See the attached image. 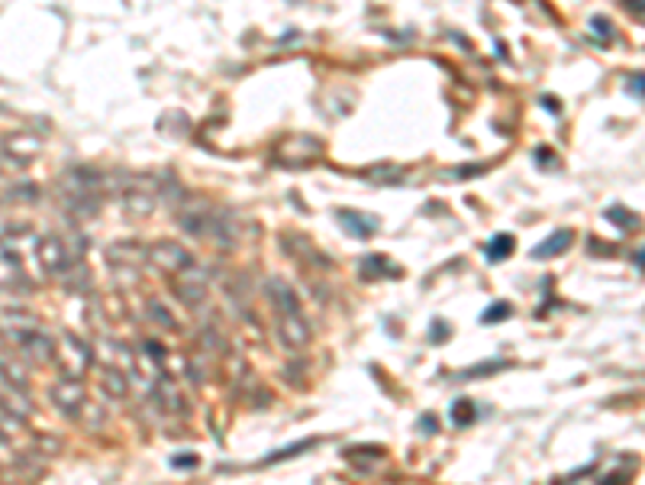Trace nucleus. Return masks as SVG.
Segmentation results:
<instances>
[{
    "mask_svg": "<svg viewBox=\"0 0 645 485\" xmlns=\"http://www.w3.org/2000/svg\"><path fill=\"white\" fill-rule=\"evenodd\" d=\"M171 466H175V469H194L197 457H194V453H177V457L171 459Z\"/></svg>",
    "mask_w": 645,
    "mask_h": 485,
    "instance_id": "27",
    "label": "nucleus"
},
{
    "mask_svg": "<svg viewBox=\"0 0 645 485\" xmlns=\"http://www.w3.org/2000/svg\"><path fill=\"white\" fill-rule=\"evenodd\" d=\"M7 337L13 340V346H17V356H23L27 362H33V366H49V362L55 360V343L45 337L39 327H13V330H7Z\"/></svg>",
    "mask_w": 645,
    "mask_h": 485,
    "instance_id": "1",
    "label": "nucleus"
},
{
    "mask_svg": "<svg viewBox=\"0 0 645 485\" xmlns=\"http://www.w3.org/2000/svg\"><path fill=\"white\" fill-rule=\"evenodd\" d=\"M0 378L4 386L13 392H27V372L20 369V362L13 360V353H0Z\"/></svg>",
    "mask_w": 645,
    "mask_h": 485,
    "instance_id": "15",
    "label": "nucleus"
},
{
    "mask_svg": "<svg viewBox=\"0 0 645 485\" xmlns=\"http://www.w3.org/2000/svg\"><path fill=\"white\" fill-rule=\"evenodd\" d=\"M591 246H597V250H591L594 256H613V252H617V246H613V242H607V246H603V242L591 240Z\"/></svg>",
    "mask_w": 645,
    "mask_h": 485,
    "instance_id": "28",
    "label": "nucleus"
},
{
    "mask_svg": "<svg viewBox=\"0 0 645 485\" xmlns=\"http://www.w3.org/2000/svg\"><path fill=\"white\" fill-rule=\"evenodd\" d=\"M220 211L210 204V201H187L181 211H177V224L181 230L191 236H213L216 224H220Z\"/></svg>",
    "mask_w": 645,
    "mask_h": 485,
    "instance_id": "3",
    "label": "nucleus"
},
{
    "mask_svg": "<svg viewBox=\"0 0 645 485\" xmlns=\"http://www.w3.org/2000/svg\"><path fill=\"white\" fill-rule=\"evenodd\" d=\"M633 262H636V269L642 272V250H636V256H633Z\"/></svg>",
    "mask_w": 645,
    "mask_h": 485,
    "instance_id": "33",
    "label": "nucleus"
},
{
    "mask_svg": "<svg viewBox=\"0 0 645 485\" xmlns=\"http://www.w3.org/2000/svg\"><path fill=\"white\" fill-rule=\"evenodd\" d=\"M475 417H477V404L475 402H468V398H459V402L452 404V424H455V427H468Z\"/></svg>",
    "mask_w": 645,
    "mask_h": 485,
    "instance_id": "18",
    "label": "nucleus"
},
{
    "mask_svg": "<svg viewBox=\"0 0 645 485\" xmlns=\"http://www.w3.org/2000/svg\"><path fill=\"white\" fill-rule=\"evenodd\" d=\"M626 7L629 10L636 7V17H642V0H626Z\"/></svg>",
    "mask_w": 645,
    "mask_h": 485,
    "instance_id": "32",
    "label": "nucleus"
},
{
    "mask_svg": "<svg viewBox=\"0 0 645 485\" xmlns=\"http://www.w3.org/2000/svg\"><path fill=\"white\" fill-rule=\"evenodd\" d=\"M155 188H142V181H130L123 188V198H120V204H123V211L130 217H149L152 211H155Z\"/></svg>",
    "mask_w": 645,
    "mask_h": 485,
    "instance_id": "8",
    "label": "nucleus"
},
{
    "mask_svg": "<svg viewBox=\"0 0 645 485\" xmlns=\"http://www.w3.org/2000/svg\"><path fill=\"white\" fill-rule=\"evenodd\" d=\"M52 402L55 408L65 414V417H81L84 411V404H88V392H84V382L78 376H62L59 382L52 386Z\"/></svg>",
    "mask_w": 645,
    "mask_h": 485,
    "instance_id": "4",
    "label": "nucleus"
},
{
    "mask_svg": "<svg viewBox=\"0 0 645 485\" xmlns=\"http://www.w3.org/2000/svg\"><path fill=\"white\" fill-rule=\"evenodd\" d=\"M4 443H7V433H4V431H0V447H4Z\"/></svg>",
    "mask_w": 645,
    "mask_h": 485,
    "instance_id": "34",
    "label": "nucleus"
},
{
    "mask_svg": "<svg viewBox=\"0 0 645 485\" xmlns=\"http://www.w3.org/2000/svg\"><path fill=\"white\" fill-rule=\"evenodd\" d=\"M507 362L504 360H491V362H481V366H471L465 369V372H459V378L465 382V378H475V376H487V372H500Z\"/></svg>",
    "mask_w": 645,
    "mask_h": 485,
    "instance_id": "22",
    "label": "nucleus"
},
{
    "mask_svg": "<svg viewBox=\"0 0 645 485\" xmlns=\"http://www.w3.org/2000/svg\"><path fill=\"white\" fill-rule=\"evenodd\" d=\"M513 314V307L510 305H504V301H497V305H491L481 314V323H494V321H507V317Z\"/></svg>",
    "mask_w": 645,
    "mask_h": 485,
    "instance_id": "23",
    "label": "nucleus"
},
{
    "mask_svg": "<svg viewBox=\"0 0 645 485\" xmlns=\"http://www.w3.org/2000/svg\"><path fill=\"white\" fill-rule=\"evenodd\" d=\"M4 153L17 162V165H27V162H33L35 155L43 153V143L33 133H10L4 136Z\"/></svg>",
    "mask_w": 645,
    "mask_h": 485,
    "instance_id": "9",
    "label": "nucleus"
},
{
    "mask_svg": "<svg viewBox=\"0 0 645 485\" xmlns=\"http://www.w3.org/2000/svg\"><path fill=\"white\" fill-rule=\"evenodd\" d=\"M78 259L75 250H71V242L62 240V236H43V240H35V262H39V269L49 272V275H59V272H68L71 262Z\"/></svg>",
    "mask_w": 645,
    "mask_h": 485,
    "instance_id": "2",
    "label": "nucleus"
},
{
    "mask_svg": "<svg viewBox=\"0 0 645 485\" xmlns=\"http://www.w3.org/2000/svg\"><path fill=\"white\" fill-rule=\"evenodd\" d=\"M0 288H7V291H13V288H27L20 256L17 252H10V250L0 252Z\"/></svg>",
    "mask_w": 645,
    "mask_h": 485,
    "instance_id": "13",
    "label": "nucleus"
},
{
    "mask_svg": "<svg viewBox=\"0 0 645 485\" xmlns=\"http://www.w3.org/2000/svg\"><path fill=\"white\" fill-rule=\"evenodd\" d=\"M149 314L155 317V321L161 323V327H165V330H175L177 323H175V317L169 314V311H165V307H161V301H149Z\"/></svg>",
    "mask_w": 645,
    "mask_h": 485,
    "instance_id": "24",
    "label": "nucleus"
},
{
    "mask_svg": "<svg viewBox=\"0 0 645 485\" xmlns=\"http://www.w3.org/2000/svg\"><path fill=\"white\" fill-rule=\"evenodd\" d=\"M571 242H575V234L562 227V230H555V234L548 236V240H542L539 246L532 250V259H552V256H562V252H565Z\"/></svg>",
    "mask_w": 645,
    "mask_h": 485,
    "instance_id": "14",
    "label": "nucleus"
},
{
    "mask_svg": "<svg viewBox=\"0 0 645 485\" xmlns=\"http://www.w3.org/2000/svg\"><path fill=\"white\" fill-rule=\"evenodd\" d=\"M278 337H281V343L287 350H303L310 343V337H313V330H310V323L301 317V311H291V314H281V321H278Z\"/></svg>",
    "mask_w": 645,
    "mask_h": 485,
    "instance_id": "7",
    "label": "nucleus"
},
{
    "mask_svg": "<svg viewBox=\"0 0 645 485\" xmlns=\"http://www.w3.org/2000/svg\"><path fill=\"white\" fill-rule=\"evenodd\" d=\"M362 275L365 279H397L400 269L384 256H368V259H362Z\"/></svg>",
    "mask_w": 645,
    "mask_h": 485,
    "instance_id": "16",
    "label": "nucleus"
},
{
    "mask_svg": "<svg viewBox=\"0 0 645 485\" xmlns=\"http://www.w3.org/2000/svg\"><path fill=\"white\" fill-rule=\"evenodd\" d=\"M420 427H423V433H436V417H423Z\"/></svg>",
    "mask_w": 645,
    "mask_h": 485,
    "instance_id": "31",
    "label": "nucleus"
},
{
    "mask_svg": "<svg viewBox=\"0 0 645 485\" xmlns=\"http://www.w3.org/2000/svg\"><path fill=\"white\" fill-rule=\"evenodd\" d=\"M10 201H23V204H33V201H39V185H33V181H20V185H13V188L7 191Z\"/></svg>",
    "mask_w": 645,
    "mask_h": 485,
    "instance_id": "21",
    "label": "nucleus"
},
{
    "mask_svg": "<svg viewBox=\"0 0 645 485\" xmlns=\"http://www.w3.org/2000/svg\"><path fill=\"white\" fill-rule=\"evenodd\" d=\"M629 91H633V98H642V75H633V78H629Z\"/></svg>",
    "mask_w": 645,
    "mask_h": 485,
    "instance_id": "29",
    "label": "nucleus"
},
{
    "mask_svg": "<svg viewBox=\"0 0 645 485\" xmlns=\"http://www.w3.org/2000/svg\"><path fill=\"white\" fill-rule=\"evenodd\" d=\"M149 259H152V266L159 272H165V275H177V272H185V269H191L194 266V256L181 246V242H155L149 250Z\"/></svg>",
    "mask_w": 645,
    "mask_h": 485,
    "instance_id": "5",
    "label": "nucleus"
},
{
    "mask_svg": "<svg viewBox=\"0 0 645 485\" xmlns=\"http://www.w3.org/2000/svg\"><path fill=\"white\" fill-rule=\"evenodd\" d=\"M591 23H594V29H597V33H603V36H613L610 23H603V20H597V17H594Z\"/></svg>",
    "mask_w": 645,
    "mask_h": 485,
    "instance_id": "30",
    "label": "nucleus"
},
{
    "mask_svg": "<svg viewBox=\"0 0 645 485\" xmlns=\"http://www.w3.org/2000/svg\"><path fill=\"white\" fill-rule=\"evenodd\" d=\"M607 220H613L619 230H636V227H639V217L633 214V211H626L623 204L607 207Z\"/></svg>",
    "mask_w": 645,
    "mask_h": 485,
    "instance_id": "20",
    "label": "nucleus"
},
{
    "mask_svg": "<svg viewBox=\"0 0 645 485\" xmlns=\"http://www.w3.org/2000/svg\"><path fill=\"white\" fill-rule=\"evenodd\" d=\"M171 291H175V298L181 305L194 307V305H201V301H207V279L191 266V269L171 275Z\"/></svg>",
    "mask_w": 645,
    "mask_h": 485,
    "instance_id": "6",
    "label": "nucleus"
},
{
    "mask_svg": "<svg viewBox=\"0 0 645 485\" xmlns=\"http://www.w3.org/2000/svg\"><path fill=\"white\" fill-rule=\"evenodd\" d=\"M100 386H104L106 395L114 398H123L126 395V378L120 369H104V378H100Z\"/></svg>",
    "mask_w": 645,
    "mask_h": 485,
    "instance_id": "19",
    "label": "nucleus"
},
{
    "mask_svg": "<svg viewBox=\"0 0 645 485\" xmlns=\"http://www.w3.org/2000/svg\"><path fill=\"white\" fill-rule=\"evenodd\" d=\"M452 337V327L442 317H436L433 327H429V343H445Z\"/></svg>",
    "mask_w": 645,
    "mask_h": 485,
    "instance_id": "25",
    "label": "nucleus"
},
{
    "mask_svg": "<svg viewBox=\"0 0 645 485\" xmlns=\"http://www.w3.org/2000/svg\"><path fill=\"white\" fill-rule=\"evenodd\" d=\"M339 220H342L345 234L358 236V240H368L378 230V217L365 214V211H339Z\"/></svg>",
    "mask_w": 645,
    "mask_h": 485,
    "instance_id": "11",
    "label": "nucleus"
},
{
    "mask_svg": "<svg viewBox=\"0 0 645 485\" xmlns=\"http://www.w3.org/2000/svg\"><path fill=\"white\" fill-rule=\"evenodd\" d=\"M265 295L271 301V307L278 314H291V311H301V298L284 279H268L265 282Z\"/></svg>",
    "mask_w": 645,
    "mask_h": 485,
    "instance_id": "10",
    "label": "nucleus"
},
{
    "mask_svg": "<svg viewBox=\"0 0 645 485\" xmlns=\"http://www.w3.org/2000/svg\"><path fill=\"white\" fill-rule=\"evenodd\" d=\"M301 146H303V136H297V139H287L284 146H278L274 159L287 162V165H303V162H313L319 153H323V146H319V143H313L310 149H301Z\"/></svg>",
    "mask_w": 645,
    "mask_h": 485,
    "instance_id": "12",
    "label": "nucleus"
},
{
    "mask_svg": "<svg viewBox=\"0 0 645 485\" xmlns=\"http://www.w3.org/2000/svg\"><path fill=\"white\" fill-rule=\"evenodd\" d=\"M513 246H516V240H513V234H497L494 240L487 242L484 246V256H487V262H500V259H507L513 252Z\"/></svg>",
    "mask_w": 645,
    "mask_h": 485,
    "instance_id": "17",
    "label": "nucleus"
},
{
    "mask_svg": "<svg viewBox=\"0 0 645 485\" xmlns=\"http://www.w3.org/2000/svg\"><path fill=\"white\" fill-rule=\"evenodd\" d=\"M313 443H317V441H303V443H297V447H284V449H278V453H271L265 463H281V459L294 457V453H303V449H310Z\"/></svg>",
    "mask_w": 645,
    "mask_h": 485,
    "instance_id": "26",
    "label": "nucleus"
}]
</instances>
